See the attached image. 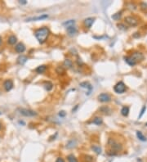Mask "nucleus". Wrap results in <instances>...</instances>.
I'll return each instance as SVG.
<instances>
[{"label": "nucleus", "instance_id": "23", "mask_svg": "<svg viewBox=\"0 0 147 162\" xmlns=\"http://www.w3.org/2000/svg\"><path fill=\"white\" fill-rule=\"evenodd\" d=\"M64 65H65V66H66V67L70 68V67H72L73 62L71 61V60H70V59H65V61H64Z\"/></svg>", "mask_w": 147, "mask_h": 162}, {"label": "nucleus", "instance_id": "13", "mask_svg": "<svg viewBox=\"0 0 147 162\" xmlns=\"http://www.w3.org/2000/svg\"><path fill=\"white\" fill-rule=\"evenodd\" d=\"M27 60H28L27 56L21 55L17 58V63L20 64V65H24V64L27 61Z\"/></svg>", "mask_w": 147, "mask_h": 162}, {"label": "nucleus", "instance_id": "26", "mask_svg": "<svg viewBox=\"0 0 147 162\" xmlns=\"http://www.w3.org/2000/svg\"><path fill=\"white\" fill-rule=\"evenodd\" d=\"M74 23H75L74 20H68V21L65 22L63 25H66V27H68V26H70V25H74Z\"/></svg>", "mask_w": 147, "mask_h": 162}, {"label": "nucleus", "instance_id": "2", "mask_svg": "<svg viewBox=\"0 0 147 162\" xmlns=\"http://www.w3.org/2000/svg\"><path fill=\"white\" fill-rule=\"evenodd\" d=\"M108 145L110 146V148L115 151H120L123 149V146L119 143L115 141L113 138H109Z\"/></svg>", "mask_w": 147, "mask_h": 162}, {"label": "nucleus", "instance_id": "11", "mask_svg": "<svg viewBox=\"0 0 147 162\" xmlns=\"http://www.w3.org/2000/svg\"><path fill=\"white\" fill-rule=\"evenodd\" d=\"M15 50H16V53H22L25 52V46L22 43H17V44L16 45V47H15Z\"/></svg>", "mask_w": 147, "mask_h": 162}, {"label": "nucleus", "instance_id": "30", "mask_svg": "<svg viewBox=\"0 0 147 162\" xmlns=\"http://www.w3.org/2000/svg\"><path fill=\"white\" fill-rule=\"evenodd\" d=\"M101 111H102L103 113H105L106 114V111H107V110H110V109H109L108 107H101V109H100Z\"/></svg>", "mask_w": 147, "mask_h": 162}, {"label": "nucleus", "instance_id": "8", "mask_svg": "<svg viewBox=\"0 0 147 162\" xmlns=\"http://www.w3.org/2000/svg\"><path fill=\"white\" fill-rule=\"evenodd\" d=\"M3 88L7 92L10 91L12 88H13V82L11 79H7L3 83Z\"/></svg>", "mask_w": 147, "mask_h": 162}, {"label": "nucleus", "instance_id": "34", "mask_svg": "<svg viewBox=\"0 0 147 162\" xmlns=\"http://www.w3.org/2000/svg\"><path fill=\"white\" fill-rule=\"evenodd\" d=\"M1 128H2V125H1V123H0V129H1Z\"/></svg>", "mask_w": 147, "mask_h": 162}, {"label": "nucleus", "instance_id": "5", "mask_svg": "<svg viewBox=\"0 0 147 162\" xmlns=\"http://www.w3.org/2000/svg\"><path fill=\"white\" fill-rule=\"evenodd\" d=\"M124 20H125L127 24L131 25V26H136V25H138V20L134 17H126Z\"/></svg>", "mask_w": 147, "mask_h": 162}, {"label": "nucleus", "instance_id": "9", "mask_svg": "<svg viewBox=\"0 0 147 162\" xmlns=\"http://www.w3.org/2000/svg\"><path fill=\"white\" fill-rule=\"evenodd\" d=\"M48 17V15L47 14H43L41 16L39 17H29L26 19V21H33V20H42L44 19H47Z\"/></svg>", "mask_w": 147, "mask_h": 162}, {"label": "nucleus", "instance_id": "10", "mask_svg": "<svg viewBox=\"0 0 147 162\" xmlns=\"http://www.w3.org/2000/svg\"><path fill=\"white\" fill-rule=\"evenodd\" d=\"M66 30H67V33L68 35L70 36H74L77 34L78 32V30L74 25H70V26H68L66 27Z\"/></svg>", "mask_w": 147, "mask_h": 162}, {"label": "nucleus", "instance_id": "27", "mask_svg": "<svg viewBox=\"0 0 147 162\" xmlns=\"http://www.w3.org/2000/svg\"><path fill=\"white\" fill-rule=\"evenodd\" d=\"M85 160L87 162H92L93 161V158L92 156H85Z\"/></svg>", "mask_w": 147, "mask_h": 162}, {"label": "nucleus", "instance_id": "22", "mask_svg": "<svg viewBox=\"0 0 147 162\" xmlns=\"http://www.w3.org/2000/svg\"><path fill=\"white\" fill-rule=\"evenodd\" d=\"M44 88L47 91H51L53 88V85L51 82H47V83H45V84H44Z\"/></svg>", "mask_w": 147, "mask_h": 162}, {"label": "nucleus", "instance_id": "12", "mask_svg": "<svg viewBox=\"0 0 147 162\" xmlns=\"http://www.w3.org/2000/svg\"><path fill=\"white\" fill-rule=\"evenodd\" d=\"M95 21V18L93 17H88L87 19L84 20V25L87 28H91L92 27V24Z\"/></svg>", "mask_w": 147, "mask_h": 162}, {"label": "nucleus", "instance_id": "7", "mask_svg": "<svg viewBox=\"0 0 147 162\" xmlns=\"http://www.w3.org/2000/svg\"><path fill=\"white\" fill-rule=\"evenodd\" d=\"M98 100L101 102H110V97L107 93H101L98 96Z\"/></svg>", "mask_w": 147, "mask_h": 162}, {"label": "nucleus", "instance_id": "4", "mask_svg": "<svg viewBox=\"0 0 147 162\" xmlns=\"http://www.w3.org/2000/svg\"><path fill=\"white\" fill-rule=\"evenodd\" d=\"M114 90L117 93H123L125 92L126 90V86L123 82H118V84H115V86L114 87Z\"/></svg>", "mask_w": 147, "mask_h": 162}, {"label": "nucleus", "instance_id": "3", "mask_svg": "<svg viewBox=\"0 0 147 162\" xmlns=\"http://www.w3.org/2000/svg\"><path fill=\"white\" fill-rule=\"evenodd\" d=\"M20 111V114H21L22 115L24 116H36L37 115V113L34 111L32 110H29V109H25V108H21V109L19 110Z\"/></svg>", "mask_w": 147, "mask_h": 162}, {"label": "nucleus", "instance_id": "33", "mask_svg": "<svg viewBox=\"0 0 147 162\" xmlns=\"http://www.w3.org/2000/svg\"><path fill=\"white\" fill-rule=\"evenodd\" d=\"M1 43H2V38L0 37V45H1Z\"/></svg>", "mask_w": 147, "mask_h": 162}, {"label": "nucleus", "instance_id": "18", "mask_svg": "<svg viewBox=\"0 0 147 162\" xmlns=\"http://www.w3.org/2000/svg\"><path fill=\"white\" fill-rule=\"evenodd\" d=\"M80 86L82 87V88L88 89H89V92H91V90H92V85H91L89 83H88V82H83V83L80 84Z\"/></svg>", "mask_w": 147, "mask_h": 162}, {"label": "nucleus", "instance_id": "19", "mask_svg": "<svg viewBox=\"0 0 147 162\" xmlns=\"http://www.w3.org/2000/svg\"><path fill=\"white\" fill-rule=\"evenodd\" d=\"M129 113V108L128 107H123L121 110V114H122L123 116H128Z\"/></svg>", "mask_w": 147, "mask_h": 162}, {"label": "nucleus", "instance_id": "28", "mask_svg": "<svg viewBox=\"0 0 147 162\" xmlns=\"http://www.w3.org/2000/svg\"><path fill=\"white\" fill-rule=\"evenodd\" d=\"M146 110V107H143L142 109H141V114H140V115H139V119H141V118L142 117V115H144V113H145Z\"/></svg>", "mask_w": 147, "mask_h": 162}, {"label": "nucleus", "instance_id": "21", "mask_svg": "<svg viewBox=\"0 0 147 162\" xmlns=\"http://www.w3.org/2000/svg\"><path fill=\"white\" fill-rule=\"evenodd\" d=\"M103 123V120L101 117H96L93 120V124L97 125H101Z\"/></svg>", "mask_w": 147, "mask_h": 162}, {"label": "nucleus", "instance_id": "6", "mask_svg": "<svg viewBox=\"0 0 147 162\" xmlns=\"http://www.w3.org/2000/svg\"><path fill=\"white\" fill-rule=\"evenodd\" d=\"M131 59L134 62H135L136 64L138 62V61H142L144 59V55L141 53H134L132 55L130 56Z\"/></svg>", "mask_w": 147, "mask_h": 162}, {"label": "nucleus", "instance_id": "31", "mask_svg": "<svg viewBox=\"0 0 147 162\" xmlns=\"http://www.w3.org/2000/svg\"><path fill=\"white\" fill-rule=\"evenodd\" d=\"M56 162H65V161L63 160L62 158L59 157V158H57V161H56Z\"/></svg>", "mask_w": 147, "mask_h": 162}, {"label": "nucleus", "instance_id": "15", "mask_svg": "<svg viewBox=\"0 0 147 162\" xmlns=\"http://www.w3.org/2000/svg\"><path fill=\"white\" fill-rule=\"evenodd\" d=\"M46 70H47V66L45 65H42V66H38V67L36 68V70H35V71L39 74H43Z\"/></svg>", "mask_w": 147, "mask_h": 162}, {"label": "nucleus", "instance_id": "32", "mask_svg": "<svg viewBox=\"0 0 147 162\" xmlns=\"http://www.w3.org/2000/svg\"><path fill=\"white\" fill-rule=\"evenodd\" d=\"M19 2H20V3H21V4H25L27 2L25 1V0H22V1H19Z\"/></svg>", "mask_w": 147, "mask_h": 162}, {"label": "nucleus", "instance_id": "24", "mask_svg": "<svg viewBox=\"0 0 147 162\" xmlns=\"http://www.w3.org/2000/svg\"><path fill=\"white\" fill-rule=\"evenodd\" d=\"M67 158H68V161L69 162H78L77 158H76L74 155H69Z\"/></svg>", "mask_w": 147, "mask_h": 162}, {"label": "nucleus", "instance_id": "16", "mask_svg": "<svg viewBox=\"0 0 147 162\" xmlns=\"http://www.w3.org/2000/svg\"><path fill=\"white\" fill-rule=\"evenodd\" d=\"M16 41H17V38H16V36H15V35H11V36H10V37L8 38V40H7V42H8L9 44L14 45L15 43H16Z\"/></svg>", "mask_w": 147, "mask_h": 162}, {"label": "nucleus", "instance_id": "35", "mask_svg": "<svg viewBox=\"0 0 147 162\" xmlns=\"http://www.w3.org/2000/svg\"><path fill=\"white\" fill-rule=\"evenodd\" d=\"M146 126H147V123H146Z\"/></svg>", "mask_w": 147, "mask_h": 162}, {"label": "nucleus", "instance_id": "25", "mask_svg": "<svg viewBox=\"0 0 147 162\" xmlns=\"http://www.w3.org/2000/svg\"><path fill=\"white\" fill-rule=\"evenodd\" d=\"M112 19L115 20H118L121 18V12H117V13L114 14L112 17Z\"/></svg>", "mask_w": 147, "mask_h": 162}, {"label": "nucleus", "instance_id": "20", "mask_svg": "<svg viewBox=\"0 0 147 162\" xmlns=\"http://www.w3.org/2000/svg\"><path fill=\"white\" fill-rule=\"evenodd\" d=\"M92 149L93 150V151H95V152L97 154H98V155L101 153V148L100 147V146H97V145H92Z\"/></svg>", "mask_w": 147, "mask_h": 162}, {"label": "nucleus", "instance_id": "29", "mask_svg": "<svg viewBox=\"0 0 147 162\" xmlns=\"http://www.w3.org/2000/svg\"><path fill=\"white\" fill-rule=\"evenodd\" d=\"M65 115H66V112L65 111V110H60L59 112V116L60 117H65Z\"/></svg>", "mask_w": 147, "mask_h": 162}, {"label": "nucleus", "instance_id": "1", "mask_svg": "<svg viewBox=\"0 0 147 162\" xmlns=\"http://www.w3.org/2000/svg\"><path fill=\"white\" fill-rule=\"evenodd\" d=\"M49 30L47 27H43L40 29L37 30L34 32V36L36 37L37 40L39 41L40 43H44L45 41L47 40V37L49 35Z\"/></svg>", "mask_w": 147, "mask_h": 162}, {"label": "nucleus", "instance_id": "17", "mask_svg": "<svg viewBox=\"0 0 147 162\" xmlns=\"http://www.w3.org/2000/svg\"><path fill=\"white\" fill-rule=\"evenodd\" d=\"M136 136H137V138H139V140L142 141V142H146V141H147V138L143 135V133H141V131H137V132H136Z\"/></svg>", "mask_w": 147, "mask_h": 162}, {"label": "nucleus", "instance_id": "14", "mask_svg": "<svg viewBox=\"0 0 147 162\" xmlns=\"http://www.w3.org/2000/svg\"><path fill=\"white\" fill-rule=\"evenodd\" d=\"M76 145H77V142H76L75 139H72V140H70L69 142L67 143L66 144V148L68 149H71L75 147Z\"/></svg>", "mask_w": 147, "mask_h": 162}]
</instances>
